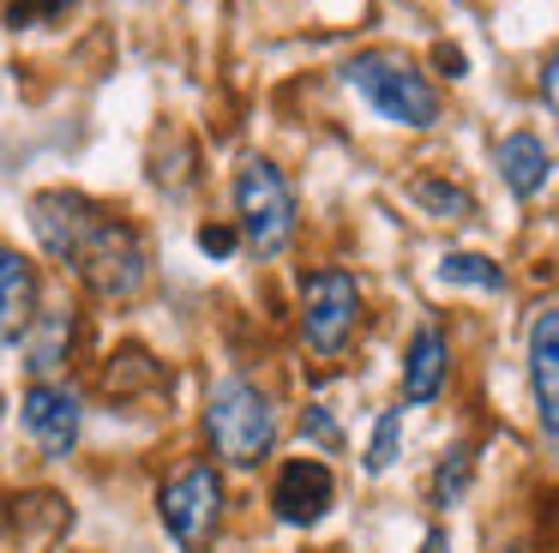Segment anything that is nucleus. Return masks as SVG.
Segmentation results:
<instances>
[{
	"instance_id": "f257e3e1",
	"label": "nucleus",
	"mask_w": 559,
	"mask_h": 553,
	"mask_svg": "<svg viewBox=\"0 0 559 553\" xmlns=\"http://www.w3.org/2000/svg\"><path fill=\"white\" fill-rule=\"evenodd\" d=\"M31 228H37L43 252L61 259L91 295L127 301V295L145 289L151 252H145V240H139V228L127 223V216L103 211L85 192H67V187L37 192V199H31Z\"/></svg>"
},
{
	"instance_id": "f03ea898",
	"label": "nucleus",
	"mask_w": 559,
	"mask_h": 553,
	"mask_svg": "<svg viewBox=\"0 0 559 553\" xmlns=\"http://www.w3.org/2000/svg\"><path fill=\"white\" fill-rule=\"evenodd\" d=\"M343 84H349L379 120H391V127L427 132V127H439V115H445V96H439L433 79H427V67L391 55V48H367V55L343 60Z\"/></svg>"
},
{
	"instance_id": "7ed1b4c3",
	"label": "nucleus",
	"mask_w": 559,
	"mask_h": 553,
	"mask_svg": "<svg viewBox=\"0 0 559 553\" xmlns=\"http://www.w3.org/2000/svg\"><path fill=\"white\" fill-rule=\"evenodd\" d=\"M205 439H211V451L235 469L265 463L271 445H277V403H271L253 379L229 373V379H217L205 397Z\"/></svg>"
},
{
	"instance_id": "20e7f679",
	"label": "nucleus",
	"mask_w": 559,
	"mask_h": 553,
	"mask_svg": "<svg viewBox=\"0 0 559 553\" xmlns=\"http://www.w3.org/2000/svg\"><path fill=\"white\" fill-rule=\"evenodd\" d=\"M235 228L253 259H283L295 240V187L271 156H247L235 168Z\"/></svg>"
},
{
	"instance_id": "39448f33",
	"label": "nucleus",
	"mask_w": 559,
	"mask_h": 553,
	"mask_svg": "<svg viewBox=\"0 0 559 553\" xmlns=\"http://www.w3.org/2000/svg\"><path fill=\"white\" fill-rule=\"evenodd\" d=\"M157 511H163V529L181 553H211L217 548V529H223V475L217 463L193 457L181 463L157 493Z\"/></svg>"
},
{
	"instance_id": "423d86ee",
	"label": "nucleus",
	"mask_w": 559,
	"mask_h": 553,
	"mask_svg": "<svg viewBox=\"0 0 559 553\" xmlns=\"http://www.w3.org/2000/svg\"><path fill=\"white\" fill-rule=\"evenodd\" d=\"M355 325H361V283L349 271H313L301 283V343L319 361H337L349 349Z\"/></svg>"
},
{
	"instance_id": "0eeeda50",
	"label": "nucleus",
	"mask_w": 559,
	"mask_h": 553,
	"mask_svg": "<svg viewBox=\"0 0 559 553\" xmlns=\"http://www.w3.org/2000/svg\"><path fill=\"white\" fill-rule=\"evenodd\" d=\"M19 421H25L31 445L43 457H67L79 445V427H85V397L67 379H31L25 403H19Z\"/></svg>"
},
{
	"instance_id": "6e6552de",
	"label": "nucleus",
	"mask_w": 559,
	"mask_h": 553,
	"mask_svg": "<svg viewBox=\"0 0 559 553\" xmlns=\"http://www.w3.org/2000/svg\"><path fill=\"white\" fill-rule=\"evenodd\" d=\"M337 505V475H331L325 457H289L271 481V511L289 529H307Z\"/></svg>"
},
{
	"instance_id": "1a4fd4ad",
	"label": "nucleus",
	"mask_w": 559,
	"mask_h": 553,
	"mask_svg": "<svg viewBox=\"0 0 559 553\" xmlns=\"http://www.w3.org/2000/svg\"><path fill=\"white\" fill-rule=\"evenodd\" d=\"M530 391L542 433L559 439V307H542L530 319Z\"/></svg>"
},
{
	"instance_id": "9d476101",
	"label": "nucleus",
	"mask_w": 559,
	"mask_h": 553,
	"mask_svg": "<svg viewBox=\"0 0 559 553\" xmlns=\"http://www.w3.org/2000/svg\"><path fill=\"white\" fill-rule=\"evenodd\" d=\"M445 379H451V337L427 319L403 343V403H439Z\"/></svg>"
},
{
	"instance_id": "9b49d317",
	"label": "nucleus",
	"mask_w": 559,
	"mask_h": 553,
	"mask_svg": "<svg viewBox=\"0 0 559 553\" xmlns=\"http://www.w3.org/2000/svg\"><path fill=\"white\" fill-rule=\"evenodd\" d=\"M31 325H37V264L0 240V349L25 343Z\"/></svg>"
},
{
	"instance_id": "f8f14e48",
	"label": "nucleus",
	"mask_w": 559,
	"mask_h": 553,
	"mask_svg": "<svg viewBox=\"0 0 559 553\" xmlns=\"http://www.w3.org/2000/svg\"><path fill=\"white\" fill-rule=\"evenodd\" d=\"M493 163H499V180L511 187V199H535V192L547 187V175H554V151H547L530 127L506 132L499 151H493Z\"/></svg>"
},
{
	"instance_id": "ddd939ff",
	"label": "nucleus",
	"mask_w": 559,
	"mask_h": 553,
	"mask_svg": "<svg viewBox=\"0 0 559 553\" xmlns=\"http://www.w3.org/2000/svg\"><path fill=\"white\" fill-rule=\"evenodd\" d=\"M67 349H73V313H37V325L25 331V373L31 379H55Z\"/></svg>"
},
{
	"instance_id": "4468645a",
	"label": "nucleus",
	"mask_w": 559,
	"mask_h": 553,
	"mask_svg": "<svg viewBox=\"0 0 559 553\" xmlns=\"http://www.w3.org/2000/svg\"><path fill=\"white\" fill-rule=\"evenodd\" d=\"M439 283H445V289H481V295H499V289H506V271H499L487 252H445V259H439Z\"/></svg>"
},
{
	"instance_id": "2eb2a0df",
	"label": "nucleus",
	"mask_w": 559,
	"mask_h": 553,
	"mask_svg": "<svg viewBox=\"0 0 559 553\" xmlns=\"http://www.w3.org/2000/svg\"><path fill=\"white\" fill-rule=\"evenodd\" d=\"M409 199L421 204L427 216H439V223H469V216H475V199H469V192L451 187V180H439V175L409 180Z\"/></svg>"
},
{
	"instance_id": "dca6fc26",
	"label": "nucleus",
	"mask_w": 559,
	"mask_h": 553,
	"mask_svg": "<svg viewBox=\"0 0 559 553\" xmlns=\"http://www.w3.org/2000/svg\"><path fill=\"white\" fill-rule=\"evenodd\" d=\"M469 475H475V451H469V445H451V451L439 457V469H433V505H439V511H451V505L463 499Z\"/></svg>"
},
{
	"instance_id": "f3484780",
	"label": "nucleus",
	"mask_w": 559,
	"mask_h": 553,
	"mask_svg": "<svg viewBox=\"0 0 559 553\" xmlns=\"http://www.w3.org/2000/svg\"><path fill=\"white\" fill-rule=\"evenodd\" d=\"M397 439H403V409H379L373 439H367V457H361L367 475H385V469L397 463Z\"/></svg>"
},
{
	"instance_id": "a211bd4d",
	"label": "nucleus",
	"mask_w": 559,
	"mask_h": 553,
	"mask_svg": "<svg viewBox=\"0 0 559 553\" xmlns=\"http://www.w3.org/2000/svg\"><path fill=\"white\" fill-rule=\"evenodd\" d=\"M67 7H73V0H7V24H13V31L55 24V19H67Z\"/></svg>"
},
{
	"instance_id": "6ab92c4d",
	"label": "nucleus",
	"mask_w": 559,
	"mask_h": 553,
	"mask_svg": "<svg viewBox=\"0 0 559 553\" xmlns=\"http://www.w3.org/2000/svg\"><path fill=\"white\" fill-rule=\"evenodd\" d=\"M301 433H307V439H319V445H325V451H337V445H343V427H337V421H331V409H307V421H301Z\"/></svg>"
},
{
	"instance_id": "aec40b11",
	"label": "nucleus",
	"mask_w": 559,
	"mask_h": 553,
	"mask_svg": "<svg viewBox=\"0 0 559 553\" xmlns=\"http://www.w3.org/2000/svg\"><path fill=\"white\" fill-rule=\"evenodd\" d=\"M235 235H241V228H223V223H205V228H199V247H205L211 259H229V252H235Z\"/></svg>"
},
{
	"instance_id": "412c9836",
	"label": "nucleus",
	"mask_w": 559,
	"mask_h": 553,
	"mask_svg": "<svg viewBox=\"0 0 559 553\" xmlns=\"http://www.w3.org/2000/svg\"><path fill=\"white\" fill-rule=\"evenodd\" d=\"M433 60H439V67L451 72V79H463V72H469V60H463V55H457V48H451V43H439V48H433Z\"/></svg>"
},
{
	"instance_id": "4be33fe9",
	"label": "nucleus",
	"mask_w": 559,
	"mask_h": 553,
	"mask_svg": "<svg viewBox=\"0 0 559 553\" xmlns=\"http://www.w3.org/2000/svg\"><path fill=\"white\" fill-rule=\"evenodd\" d=\"M415 553H451L445 529H427V536H421V548H415Z\"/></svg>"
},
{
	"instance_id": "5701e85b",
	"label": "nucleus",
	"mask_w": 559,
	"mask_h": 553,
	"mask_svg": "<svg viewBox=\"0 0 559 553\" xmlns=\"http://www.w3.org/2000/svg\"><path fill=\"white\" fill-rule=\"evenodd\" d=\"M493 553H523V548H493Z\"/></svg>"
}]
</instances>
